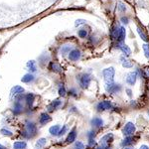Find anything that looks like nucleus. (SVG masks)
Masks as SVG:
<instances>
[{"mask_svg": "<svg viewBox=\"0 0 149 149\" xmlns=\"http://www.w3.org/2000/svg\"><path fill=\"white\" fill-rule=\"evenodd\" d=\"M81 52L78 49H73L69 53V60L72 62H77L81 59Z\"/></svg>", "mask_w": 149, "mask_h": 149, "instance_id": "10", "label": "nucleus"}, {"mask_svg": "<svg viewBox=\"0 0 149 149\" xmlns=\"http://www.w3.org/2000/svg\"><path fill=\"white\" fill-rule=\"evenodd\" d=\"M78 35L80 38H83L84 39V38H86V36H88V30H86L85 28H81L78 32Z\"/></svg>", "mask_w": 149, "mask_h": 149, "instance_id": "30", "label": "nucleus"}, {"mask_svg": "<svg viewBox=\"0 0 149 149\" xmlns=\"http://www.w3.org/2000/svg\"><path fill=\"white\" fill-rule=\"evenodd\" d=\"M60 129H61V127H60V125H54V126H51V127L49 128V132L52 134V135L58 136Z\"/></svg>", "mask_w": 149, "mask_h": 149, "instance_id": "27", "label": "nucleus"}, {"mask_svg": "<svg viewBox=\"0 0 149 149\" xmlns=\"http://www.w3.org/2000/svg\"><path fill=\"white\" fill-rule=\"evenodd\" d=\"M86 136H88V139H95V132L93 130H91L88 132V134H86Z\"/></svg>", "mask_w": 149, "mask_h": 149, "instance_id": "37", "label": "nucleus"}, {"mask_svg": "<svg viewBox=\"0 0 149 149\" xmlns=\"http://www.w3.org/2000/svg\"><path fill=\"white\" fill-rule=\"evenodd\" d=\"M120 63L122 65V67L125 69H131L132 67H133V64H132V62L130 60L126 59L125 56L124 57H120Z\"/></svg>", "mask_w": 149, "mask_h": 149, "instance_id": "16", "label": "nucleus"}, {"mask_svg": "<svg viewBox=\"0 0 149 149\" xmlns=\"http://www.w3.org/2000/svg\"><path fill=\"white\" fill-rule=\"evenodd\" d=\"M51 116L47 113V112H43L40 115V118H39V122L41 125H46L47 123H49L51 121Z\"/></svg>", "mask_w": 149, "mask_h": 149, "instance_id": "13", "label": "nucleus"}, {"mask_svg": "<svg viewBox=\"0 0 149 149\" xmlns=\"http://www.w3.org/2000/svg\"><path fill=\"white\" fill-rule=\"evenodd\" d=\"M61 105H62V100L58 98V100H53V102L50 103L49 105H48L47 109H48V111H49V112H52V111H54V110H56L57 109H59Z\"/></svg>", "mask_w": 149, "mask_h": 149, "instance_id": "11", "label": "nucleus"}, {"mask_svg": "<svg viewBox=\"0 0 149 149\" xmlns=\"http://www.w3.org/2000/svg\"><path fill=\"white\" fill-rule=\"evenodd\" d=\"M137 33L139 34V36H140V38L142 39L144 42H146L147 43L148 42V38H147V35L144 33V31L142 30V28H140V27H137Z\"/></svg>", "mask_w": 149, "mask_h": 149, "instance_id": "28", "label": "nucleus"}, {"mask_svg": "<svg viewBox=\"0 0 149 149\" xmlns=\"http://www.w3.org/2000/svg\"><path fill=\"white\" fill-rule=\"evenodd\" d=\"M27 68L28 70L30 71V73H35L36 71H37V65H36V62L35 61H29L27 63Z\"/></svg>", "mask_w": 149, "mask_h": 149, "instance_id": "24", "label": "nucleus"}, {"mask_svg": "<svg viewBox=\"0 0 149 149\" xmlns=\"http://www.w3.org/2000/svg\"><path fill=\"white\" fill-rule=\"evenodd\" d=\"M0 132H1L2 135H4V136H12L13 135L12 131L8 130V129H6V128H2L1 130H0Z\"/></svg>", "mask_w": 149, "mask_h": 149, "instance_id": "33", "label": "nucleus"}, {"mask_svg": "<svg viewBox=\"0 0 149 149\" xmlns=\"http://www.w3.org/2000/svg\"><path fill=\"white\" fill-rule=\"evenodd\" d=\"M46 143H47V138L42 137V138L38 139V141L35 144V149H42V148H44V146L46 145Z\"/></svg>", "mask_w": 149, "mask_h": 149, "instance_id": "22", "label": "nucleus"}, {"mask_svg": "<svg viewBox=\"0 0 149 149\" xmlns=\"http://www.w3.org/2000/svg\"><path fill=\"white\" fill-rule=\"evenodd\" d=\"M67 130H68V127H67V125H64L63 127H62L61 129H60V131H59V134H58V136H62V135H64V134L67 132Z\"/></svg>", "mask_w": 149, "mask_h": 149, "instance_id": "36", "label": "nucleus"}, {"mask_svg": "<svg viewBox=\"0 0 149 149\" xmlns=\"http://www.w3.org/2000/svg\"><path fill=\"white\" fill-rule=\"evenodd\" d=\"M125 92L127 93V95H128L129 97H131V95H132V92H131V90H130V88H126V90H125Z\"/></svg>", "mask_w": 149, "mask_h": 149, "instance_id": "41", "label": "nucleus"}, {"mask_svg": "<svg viewBox=\"0 0 149 149\" xmlns=\"http://www.w3.org/2000/svg\"><path fill=\"white\" fill-rule=\"evenodd\" d=\"M95 144H97V142H95V139H88V146H90V147H93Z\"/></svg>", "mask_w": 149, "mask_h": 149, "instance_id": "40", "label": "nucleus"}, {"mask_svg": "<svg viewBox=\"0 0 149 149\" xmlns=\"http://www.w3.org/2000/svg\"><path fill=\"white\" fill-rule=\"evenodd\" d=\"M91 124H92L93 127L100 128V127L103 126V120L100 117H93L92 120H91Z\"/></svg>", "mask_w": 149, "mask_h": 149, "instance_id": "15", "label": "nucleus"}, {"mask_svg": "<svg viewBox=\"0 0 149 149\" xmlns=\"http://www.w3.org/2000/svg\"><path fill=\"white\" fill-rule=\"evenodd\" d=\"M132 143H133V138H132V136H125V138L122 140L121 145L124 146V147H127L128 145H131Z\"/></svg>", "mask_w": 149, "mask_h": 149, "instance_id": "26", "label": "nucleus"}, {"mask_svg": "<svg viewBox=\"0 0 149 149\" xmlns=\"http://www.w3.org/2000/svg\"><path fill=\"white\" fill-rule=\"evenodd\" d=\"M135 131H136V126L131 121H128L127 123H125V125L122 128V133H123L124 136H132Z\"/></svg>", "mask_w": 149, "mask_h": 149, "instance_id": "5", "label": "nucleus"}, {"mask_svg": "<svg viewBox=\"0 0 149 149\" xmlns=\"http://www.w3.org/2000/svg\"><path fill=\"white\" fill-rule=\"evenodd\" d=\"M120 21H121L122 24H125V25H127V24H128V22H129V19H128V17L122 16V17L120 18Z\"/></svg>", "mask_w": 149, "mask_h": 149, "instance_id": "38", "label": "nucleus"}, {"mask_svg": "<svg viewBox=\"0 0 149 149\" xmlns=\"http://www.w3.org/2000/svg\"><path fill=\"white\" fill-rule=\"evenodd\" d=\"M69 95H73V97H77V95H78V92H77L76 88H71L69 92Z\"/></svg>", "mask_w": 149, "mask_h": 149, "instance_id": "39", "label": "nucleus"}, {"mask_svg": "<svg viewBox=\"0 0 149 149\" xmlns=\"http://www.w3.org/2000/svg\"><path fill=\"white\" fill-rule=\"evenodd\" d=\"M23 111V105L20 102V100H16L14 102V107H13V112L15 114H19Z\"/></svg>", "mask_w": 149, "mask_h": 149, "instance_id": "20", "label": "nucleus"}, {"mask_svg": "<svg viewBox=\"0 0 149 149\" xmlns=\"http://www.w3.org/2000/svg\"><path fill=\"white\" fill-rule=\"evenodd\" d=\"M142 49H143V52H144V55L145 57L149 59V44L148 43H144L142 45Z\"/></svg>", "mask_w": 149, "mask_h": 149, "instance_id": "29", "label": "nucleus"}, {"mask_svg": "<svg viewBox=\"0 0 149 149\" xmlns=\"http://www.w3.org/2000/svg\"><path fill=\"white\" fill-rule=\"evenodd\" d=\"M27 147V143L25 141H16L13 144V149H25Z\"/></svg>", "mask_w": 149, "mask_h": 149, "instance_id": "25", "label": "nucleus"}, {"mask_svg": "<svg viewBox=\"0 0 149 149\" xmlns=\"http://www.w3.org/2000/svg\"><path fill=\"white\" fill-rule=\"evenodd\" d=\"M112 37L118 43H122L126 37V30L123 26H115L114 29L112 30Z\"/></svg>", "mask_w": 149, "mask_h": 149, "instance_id": "1", "label": "nucleus"}, {"mask_svg": "<svg viewBox=\"0 0 149 149\" xmlns=\"http://www.w3.org/2000/svg\"><path fill=\"white\" fill-rule=\"evenodd\" d=\"M74 149H85V145H84L83 142L81 141H77L74 143Z\"/></svg>", "mask_w": 149, "mask_h": 149, "instance_id": "35", "label": "nucleus"}, {"mask_svg": "<svg viewBox=\"0 0 149 149\" xmlns=\"http://www.w3.org/2000/svg\"><path fill=\"white\" fill-rule=\"evenodd\" d=\"M24 93V88L20 86H15L11 90V97H17L19 95H22Z\"/></svg>", "mask_w": 149, "mask_h": 149, "instance_id": "17", "label": "nucleus"}, {"mask_svg": "<svg viewBox=\"0 0 149 149\" xmlns=\"http://www.w3.org/2000/svg\"><path fill=\"white\" fill-rule=\"evenodd\" d=\"M118 49L120 50V51L122 52V54H123L125 57H128V56H130V55H131V49L127 46L126 44H124L123 42L119 43V44H118Z\"/></svg>", "mask_w": 149, "mask_h": 149, "instance_id": "12", "label": "nucleus"}, {"mask_svg": "<svg viewBox=\"0 0 149 149\" xmlns=\"http://www.w3.org/2000/svg\"><path fill=\"white\" fill-rule=\"evenodd\" d=\"M148 115H149V111H148Z\"/></svg>", "mask_w": 149, "mask_h": 149, "instance_id": "45", "label": "nucleus"}, {"mask_svg": "<svg viewBox=\"0 0 149 149\" xmlns=\"http://www.w3.org/2000/svg\"><path fill=\"white\" fill-rule=\"evenodd\" d=\"M113 140V134L112 133H107L105 135H103L100 140V145H104V146H109V143L112 142Z\"/></svg>", "mask_w": 149, "mask_h": 149, "instance_id": "9", "label": "nucleus"}, {"mask_svg": "<svg viewBox=\"0 0 149 149\" xmlns=\"http://www.w3.org/2000/svg\"><path fill=\"white\" fill-rule=\"evenodd\" d=\"M49 69L51 70L52 72H54V73H60V72H62V67L60 66L59 64L57 63H50V66H49Z\"/></svg>", "mask_w": 149, "mask_h": 149, "instance_id": "21", "label": "nucleus"}, {"mask_svg": "<svg viewBox=\"0 0 149 149\" xmlns=\"http://www.w3.org/2000/svg\"><path fill=\"white\" fill-rule=\"evenodd\" d=\"M34 100H35V95L34 93H27L25 95V102L27 103L28 107H32L33 103H34Z\"/></svg>", "mask_w": 149, "mask_h": 149, "instance_id": "19", "label": "nucleus"}, {"mask_svg": "<svg viewBox=\"0 0 149 149\" xmlns=\"http://www.w3.org/2000/svg\"><path fill=\"white\" fill-rule=\"evenodd\" d=\"M139 149H149V147H148L147 145H146V144H142V145L139 147Z\"/></svg>", "mask_w": 149, "mask_h": 149, "instance_id": "42", "label": "nucleus"}, {"mask_svg": "<svg viewBox=\"0 0 149 149\" xmlns=\"http://www.w3.org/2000/svg\"><path fill=\"white\" fill-rule=\"evenodd\" d=\"M86 24V21L85 19H78V20H76V22H74V26L76 27H80L81 25H85Z\"/></svg>", "mask_w": 149, "mask_h": 149, "instance_id": "34", "label": "nucleus"}, {"mask_svg": "<svg viewBox=\"0 0 149 149\" xmlns=\"http://www.w3.org/2000/svg\"><path fill=\"white\" fill-rule=\"evenodd\" d=\"M34 80H35L34 74H31V73L24 74V76L22 77V79H21L22 83H24V84H30V83H32V81H34Z\"/></svg>", "mask_w": 149, "mask_h": 149, "instance_id": "18", "label": "nucleus"}, {"mask_svg": "<svg viewBox=\"0 0 149 149\" xmlns=\"http://www.w3.org/2000/svg\"><path fill=\"white\" fill-rule=\"evenodd\" d=\"M114 76H115V70L113 67L105 68L102 71V77L105 83H112L114 81Z\"/></svg>", "mask_w": 149, "mask_h": 149, "instance_id": "2", "label": "nucleus"}, {"mask_svg": "<svg viewBox=\"0 0 149 149\" xmlns=\"http://www.w3.org/2000/svg\"><path fill=\"white\" fill-rule=\"evenodd\" d=\"M124 149H132L131 147H124Z\"/></svg>", "mask_w": 149, "mask_h": 149, "instance_id": "44", "label": "nucleus"}, {"mask_svg": "<svg viewBox=\"0 0 149 149\" xmlns=\"http://www.w3.org/2000/svg\"><path fill=\"white\" fill-rule=\"evenodd\" d=\"M0 149H6V147H4L3 145H1V144H0Z\"/></svg>", "mask_w": 149, "mask_h": 149, "instance_id": "43", "label": "nucleus"}, {"mask_svg": "<svg viewBox=\"0 0 149 149\" xmlns=\"http://www.w3.org/2000/svg\"><path fill=\"white\" fill-rule=\"evenodd\" d=\"M58 93H59V95H61V97H65L67 93V91L66 88H65V86L63 85H60L59 86V91H58Z\"/></svg>", "mask_w": 149, "mask_h": 149, "instance_id": "31", "label": "nucleus"}, {"mask_svg": "<svg viewBox=\"0 0 149 149\" xmlns=\"http://www.w3.org/2000/svg\"><path fill=\"white\" fill-rule=\"evenodd\" d=\"M113 104H112L111 102L109 100H102V102H100L97 104V111H105V110H109L112 109Z\"/></svg>", "mask_w": 149, "mask_h": 149, "instance_id": "7", "label": "nucleus"}, {"mask_svg": "<svg viewBox=\"0 0 149 149\" xmlns=\"http://www.w3.org/2000/svg\"><path fill=\"white\" fill-rule=\"evenodd\" d=\"M138 78V72L137 71H134V72H129L128 74H126V78H125V81L127 85L129 86H134L137 81Z\"/></svg>", "mask_w": 149, "mask_h": 149, "instance_id": "6", "label": "nucleus"}, {"mask_svg": "<svg viewBox=\"0 0 149 149\" xmlns=\"http://www.w3.org/2000/svg\"><path fill=\"white\" fill-rule=\"evenodd\" d=\"M76 138H77V130L76 128H74L73 130H71L69 132L68 136L66 138V142L67 143H74L76 141Z\"/></svg>", "mask_w": 149, "mask_h": 149, "instance_id": "14", "label": "nucleus"}, {"mask_svg": "<svg viewBox=\"0 0 149 149\" xmlns=\"http://www.w3.org/2000/svg\"><path fill=\"white\" fill-rule=\"evenodd\" d=\"M79 85L81 88H88V86L91 85V81H92V78L88 74H81L79 76Z\"/></svg>", "mask_w": 149, "mask_h": 149, "instance_id": "4", "label": "nucleus"}, {"mask_svg": "<svg viewBox=\"0 0 149 149\" xmlns=\"http://www.w3.org/2000/svg\"><path fill=\"white\" fill-rule=\"evenodd\" d=\"M37 131V127H36L35 123L32 121H27L26 122V132L28 133V137H32L36 134Z\"/></svg>", "mask_w": 149, "mask_h": 149, "instance_id": "8", "label": "nucleus"}, {"mask_svg": "<svg viewBox=\"0 0 149 149\" xmlns=\"http://www.w3.org/2000/svg\"><path fill=\"white\" fill-rule=\"evenodd\" d=\"M117 9H118L120 12H125L126 11V6L124 3H122V2L119 1L118 3H117Z\"/></svg>", "mask_w": 149, "mask_h": 149, "instance_id": "32", "label": "nucleus"}, {"mask_svg": "<svg viewBox=\"0 0 149 149\" xmlns=\"http://www.w3.org/2000/svg\"><path fill=\"white\" fill-rule=\"evenodd\" d=\"M104 88L107 91V93L115 95V93H119L121 91V86L119 84H115L114 81H112V83H105Z\"/></svg>", "mask_w": 149, "mask_h": 149, "instance_id": "3", "label": "nucleus"}, {"mask_svg": "<svg viewBox=\"0 0 149 149\" xmlns=\"http://www.w3.org/2000/svg\"><path fill=\"white\" fill-rule=\"evenodd\" d=\"M73 50V46L72 45H64V46L61 47V49H60V53H61V55H67L69 54L70 52Z\"/></svg>", "mask_w": 149, "mask_h": 149, "instance_id": "23", "label": "nucleus"}]
</instances>
